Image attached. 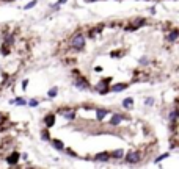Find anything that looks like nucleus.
Wrapping results in <instances>:
<instances>
[{"mask_svg": "<svg viewBox=\"0 0 179 169\" xmlns=\"http://www.w3.org/2000/svg\"><path fill=\"white\" fill-rule=\"evenodd\" d=\"M85 44H87V39H85V35L77 32L71 36V41H69V47L72 50H77V52H82L85 49Z\"/></svg>", "mask_w": 179, "mask_h": 169, "instance_id": "obj_1", "label": "nucleus"}, {"mask_svg": "<svg viewBox=\"0 0 179 169\" xmlns=\"http://www.w3.org/2000/svg\"><path fill=\"white\" fill-rule=\"evenodd\" d=\"M72 75H74V85H75V88L77 89H88L90 88V82L82 75V72L80 70H77V69H74L72 70Z\"/></svg>", "mask_w": 179, "mask_h": 169, "instance_id": "obj_2", "label": "nucleus"}, {"mask_svg": "<svg viewBox=\"0 0 179 169\" xmlns=\"http://www.w3.org/2000/svg\"><path fill=\"white\" fill-rule=\"evenodd\" d=\"M124 157V160H126V163L127 164H138V163H141V152L140 150H137V149H132V150H129L126 155H123Z\"/></svg>", "mask_w": 179, "mask_h": 169, "instance_id": "obj_3", "label": "nucleus"}, {"mask_svg": "<svg viewBox=\"0 0 179 169\" xmlns=\"http://www.w3.org/2000/svg\"><path fill=\"white\" fill-rule=\"evenodd\" d=\"M110 82H112L110 77H109V78H104V80H101V82L94 86V91L99 92V94H107V92L110 91Z\"/></svg>", "mask_w": 179, "mask_h": 169, "instance_id": "obj_4", "label": "nucleus"}, {"mask_svg": "<svg viewBox=\"0 0 179 169\" xmlns=\"http://www.w3.org/2000/svg\"><path fill=\"white\" fill-rule=\"evenodd\" d=\"M93 160L96 163H107V161H110V152H99L93 157Z\"/></svg>", "mask_w": 179, "mask_h": 169, "instance_id": "obj_5", "label": "nucleus"}, {"mask_svg": "<svg viewBox=\"0 0 179 169\" xmlns=\"http://www.w3.org/2000/svg\"><path fill=\"white\" fill-rule=\"evenodd\" d=\"M19 158H20V154H19L17 150H13V152L7 157V163H8L10 166H16L17 161H19Z\"/></svg>", "mask_w": 179, "mask_h": 169, "instance_id": "obj_6", "label": "nucleus"}, {"mask_svg": "<svg viewBox=\"0 0 179 169\" xmlns=\"http://www.w3.org/2000/svg\"><path fill=\"white\" fill-rule=\"evenodd\" d=\"M43 122H44V125H46L47 129L54 127V125H55V114H54V113H47V114L44 116V119H43Z\"/></svg>", "mask_w": 179, "mask_h": 169, "instance_id": "obj_7", "label": "nucleus"}, {"mask_svg": "<svg viewBox=\"0 0 179 169\" xmlns=\"http://www.w3.org/2000/svg\"><path fill=\"white\" fill-rule=\"evenodd\" d=\"M60 113L65 116V119H68V120H74L75 119V114H77V111H75L74 108H63V110H60Z\"/></svg>", "mask_w": 179, "mask_h": 169, "instance_id": "obj_8", "label": "nucleus"}, {"mask_svg": "<svg viewBox=\"0 0 179 169\" xmlns=\"http://www.w3.org/2000/svg\"><path fill=\"white\" fill-rule=\"evenodd\" d=\"M109 114H110V110H107V108H96V119L99 122H102Z\"/></svg>", "mask_w": 179, "mask_h": 169, "instance_id": "obj_9", "label": "nucleus"}, {"mask_svg": "<svg viewBox=\"0 0 179 169\" xmlns=\"http://www.w3.org/2000/svg\"><path fill=\"white\" fill-rule=\"evenodd\" d=\"M177 36H179V30L174 27L171 28L168 33H167V42H176L177 41Z\"/></svg>", "mask_w": 179, "mask_h": 169, "instance_id": "obj_10", "label": "nucleus"}, {"mask_svg": "<svg viewBox=\"0 0 179 169\" xmlns=\"http://www.w3.org/2000/svg\"><path fill=\"white\" fill-rule=\"evenodd\" d=\"M123 119H124V116H123V114H119V113H113V114H112V119H110V125H112V127L119 125Z\"/></svg>", "mask_w": 179, "mask_h": 169, "instance_id": "obj_11", "label": "nucleus"}, {"mask_svg": "<svg viewBox=\"0 0 179 169\" xmlns=\"http://www.w3.org/2000/svg\"><path fill=\"white\" fill-rule=\"evenodd\" d=\"M132 23H134V25H129V27H127V30H131V32H134V30L140 28L141 25H145V23H146V19H141V17H138V19H135Z\"/></svg>", "mask_w": 179, "mask_h": 169, "instance_id": "obj_12", "label": "nucleus"}, {"mask_svg": "<svg viewBox=\"0 0 179 169\" xmlns=\"http://www.w3.org/2000/svg\"><path fill=\"white\" fill-rule=\"evenodd\" d=\"M127 83H115V85H112L110 86V91L112 92H121V91H124V89H127Z\"/></svg>", "mask_w": 179, "mask_h": 169, "instance_id": "obj_13", "label": "nucleus"}, {"mask_svg": "<svg viewBox=\"0 0 179 169\" xmlns=\"http://www.w3.org/2000/svg\"><path fill=\"white\" fill-rule=\"evenodd\" d=\"M177 117H179V111H177V108L174 107V108L168 113V120H170V122H177Z\"/></svg>", "mask_w": 179, "mask_h": 169, "instance_id": "obj_14", "label": "nucleus"}, {"mask_svg": "<svg viewBox=\"0 0 179 169\" xmlns=\"http://www.w3.org/2000/svg\"><path fill=\"white\" fill-rule=\"evenodd\" d=\"M50 142H52V146H54V149H57V150H63V147H65V144H63V141H60V139H49Z\"/></svg>", "mask_w": 179, "mask_h": 169, "instance_id": "obj_15", "label": "nucleus"}, {"mask_svg": "<svg viewBox=\"0 0 179 169\" xmlns=\"http://www.w3.org/2000/svg\"><path fill=\"white\" fill-rule=\"evenodd\" d=\"M123 107H124L126 110H131V108L134 107V99H132V97H126V99L123 100Z\"/></svg>", "mask_w": 179, "mask_h": 169, "instance_id": "obj_16", "label": "nucleus"}, {"mask_svg": "<svg viewBox=\"0 0 179 169\" xmlns=\"http://www.w3.org/2000/svg\"><path fill=\"white\" fill-rule=\"evenodd\" d=\"M123 155H124V150H123V149H116V150L110 152V158H116V160H119V158H123Z\"/></svg>", "mask_w": 179, "mask_h": 169, "instance_id": "obj_17", "label": "nucleus"}, {"mask_svg": "<svg viewBox=\"0 0 179 169\" xmlns=\"http://www.w3.org/2000/svg\"><path fill=\"white\" fill-rule=\"evenodd\" d=\"M102 27H104V25H99V27H96V28H91V30L88 32V38H96V35L101 33Z\"/></svg>", "mask_w": 179, "mask_h": 169, "instance_id": "obj_18", "label": "nucleus"}, {"mask_svg": "<svg viewBox=\"0 0 179 169\" xmlns=\"http://www.w3.org/2000/svg\"><path fill=\"white\" fill-rule=\"evenodd\" d=\"M3 44L11 47V45L14 44V35H7V36H5V39H3Z\"/></svg>", "mask_w": 179, "mask_h": 169, "instance_id": "obj_19", "label": "nucleus"}, {"mask_svg": "<svg viewBox=\"0 0 179 169\" xmlns=\"http://www.w3.org/2000/svg\"><path fill=\"white\" fill-rule=\"evenodd\" d=\"M10 104H13V105H27V100L22 99V97H16V99H13Z\"/></svg>", "mask_w": 179, "mask_h": 169, "instance_id": "obj_20", "label": "nucleus"}, {"mask_svg": "<svg viewBox=\"0 0 179 169\" xmlns=\"http://www.w3.org/2000/svg\"><path fill=\"white\" fill-rule=\"evenodd\" d=\"M58 94V88L57 86H54V88H50L49 89V92H47V95H49V99H54L55 95Z\"/></svg>", "mask_w": 179, "mask_h": 169, "instance_id": "obj_21", "label": "nucleus"}, {"mask_svg": "<svg viewBox=\"0 0 179 169\" xmlns=\"http://www.w3.org/2000/svg\"><path fill=\"white\" fill-rule=\"evenodd\" d=\"M41 138H43L44 141H49V139H50V133H49V129H47V127L41 130Z\"/></svg>", "mask_w": 179, "mask_h": 169, "instance_id": "obj_22", "label": "nucleus"}, {"mask_svg": "<svg viewBox=\"0 0 179 169\" xmlns=\"http://www.w3.org/2000/svg\"><path fill=\"white\" fill-rule=\"evenodd\" d=\"M168 155H170L168 152H167V154H162V155H159V157L156 158V161H154V163H160L162 160H165V158H168Z\"/></svg>", "mask_w": 179, "mask_h": 169, "instance_id": "obj_23", "label": "nucleus"}, {"mask_svg": "<svg viewBox=\"0 0 179 169\" xmlns=\"http://www.w3.org/2000/svg\"><path fill=\"white\" fill-rule=\"evenodd\" d=\"M38 104H39V102H38L36 99H30V100H27V105H29V107H38Z\"/></svg>", "mask_w": 179, "mask_h": 169, "instance_id": "obj_24", "label": "nucleus"}, {"mask_svg": "<svg viewBox=\"0 0 179 169\" xmlns=\"http://www.w3.org/2000/svg\"><path fill=\"white\" fill-rule=\"evenodd\" d=\"M63 150H65V152H66L68 155H71V157H77V154H75L74 150H71L69 147H63Z\"/></svg>", "mask_w": 179, "mask_h": 169, "instance_id": "obj_25", "label": "nucleus"}, {"mask_svg": "<svg viewBox=\"0 0 179 169\" xmlns=\"http://www.w3.org/2000/svg\"><path fill=\"white\" fill-rule=\"evenodd\" d=\"M35 5H36V0H32V2H30V3H27V5H25V6H24V10H32V8H33Z\"/></svg>", "mask_w": 179, "mask_h": 169, "instance_id": "obj_26", "label": "nucleus"}, {"mask_svg": "<svg viewBox=\"0 0 179 169\" xmlns=\"http://www.w3.org/2000/svg\"><path fill=\"white\" fill-rule=\"evenodd\" d=\"M66 2H68V0H58V2H57L55 5H52V8H54V10H58V6H60V5H63V3H66Z\"/></svg>", "mask_w": 179, "mask_h": 169, "instance_id": "obj_27", "label": "nucleus"}, {"mask_svg": "<svg viewBox=\"0 0 179 169\" xmlns=\"http://www.w3.org/2000/svg\"><path fill=\"white\" fill-rule=\"evenodd\" d=\"M5 120H7V114H3L2 111H0V125H2Z\"/></svg>", "mask_w": 179, "mask_h": 169, "instance_id": "obj_28", "label": "nucleus"}, {"mask_svg": "<svg viewBox=\"0 0 179 169\" xmlns=\"http://www.w3.org/2000/svg\"><path fill=\"white\" fill-rule=\"evenodd\" d=\"M145 104H146L148 107H151V105H154V99H151V97H148V99L145 100Z\"/></svg>", "mask_w": 179, "mask_h": 169, "instance_id": "obj_29", "label": "nucleus"}, {"mask_svg": "<svg viewBox=\"0 0 179 169\" xmlns=\"http://www.w3.org/2000/svg\"><path fill=\"white\" fill-rule=\"evenodd\" d=\"M148 63H149V61H148V58H146V57L140 58V64H143V66H145V64H148Z\"/></svg>", "mask_w": 179, "mask_h": 169, "instance_id": "obj_30", "label": "nucleus"}, {"mask_svg": "<svg viewBox=\"0 0 179 169\" xmlns=\"http://www.w3.org/2000/svg\"><path fill=\"white\" fill-rule=\"evenodd\" d=\"M27 85H29V80H24L22 82V89H27Z\"/></svg>", "mask_w": 179, "mask_h": 169, "instance_id": "obj_31", "label": "nucleus"}, {"mask_svg": "<svg viewBox=\"0 0 179 169\" xmlns=\"http://www.w3.org/2000/svg\"><path fill=\"white\" fill-rule=\"evenodd\" d=\"M123 55V52H112V57L115 58V57H121Z\"/></svg>", "mask_w": 179, "mask_h": 169, "instance_id": "obj_32", "label": "nucleus"}, {"mask_svg": "<svg viewBox=\"0 0 179 169\" xmlns=\"http://www.w3.org/2000/svg\"><path fill=\"white\" fill-rule=\"evenodd\" d=\"M87 2H97V0H87Z\"/></svg>", "mask_w": 179, "mask_h": 169, "instance_id": "obj_33", "label": "nucleus"}, {"mask_svg": "<svg viewBox=\"0 0 179 169\" xmlns=\"http://www.w3.org/2000/svg\"><path fill=\"white\" fill-rule=\"evenodd\" d=\"M2 2H13V0H2Z\"/></svg>", "mask_w": 179, "mask_h": 169, "instance_id": "obj_34", "label": "nucleus"}]
</instances>
